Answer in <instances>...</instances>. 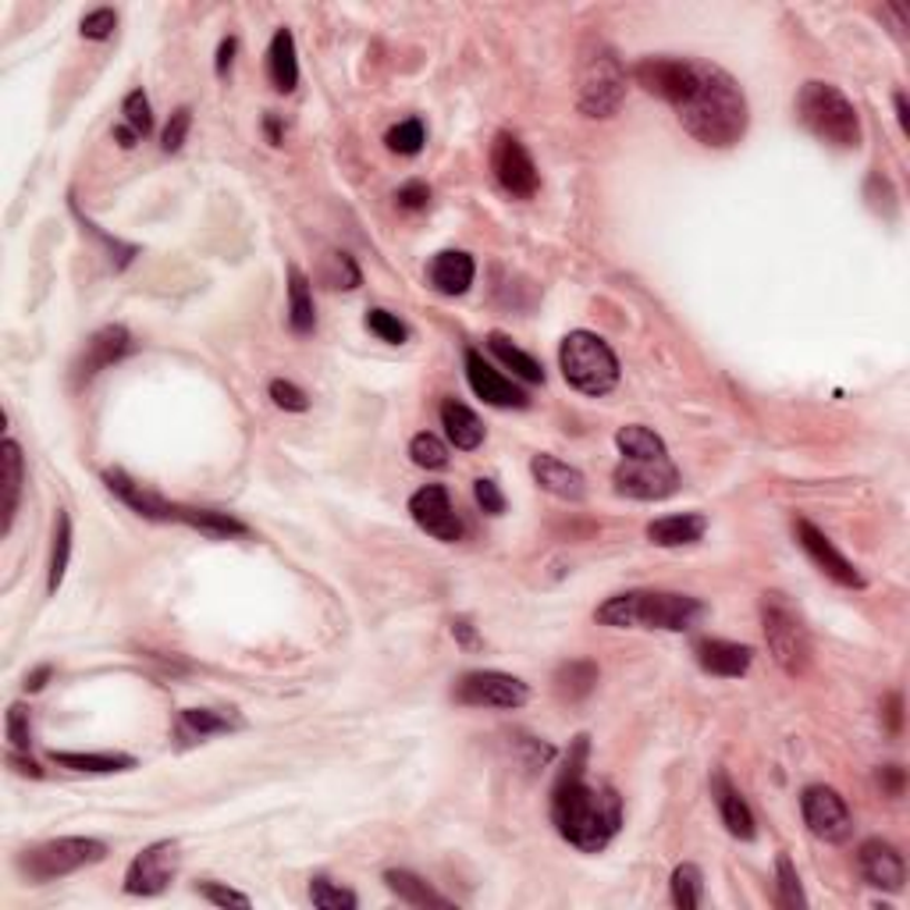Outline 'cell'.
<instances>
[{
	"instance_id": "1",
	"label": "cell",
	"mask_w": 910,
	"mask_h": 910,
	"mask_svg": "<svg viewBox=\"0 0 910 910\" xmlns=\"http://www.w3.org/2000/svg\"><path fill=\"white\" fill-rule=\"evenodd\" d=\"M590 736L580 733L551 786V822L559 835L584 853H601L623 829V796L587 779Z\"/></svg>"
},
{
	"instance_id": "2",
	"label": "cell",
	"mask_w": 910,
	"mask_h": 910,
	"mask_svg": "<svg viewBox=\"0 0 910 910\" xmlns=\"http://www.w3.org/2000/svg\"><path fill=\"white\" fill-rule=\"evenodd\" d=\"M676 115L686 133L712 150H726V146L740 143L751 121L744 89L736 86L726 68L712 61H697V86L676 107Z\"/></svg>"
},
{
	"instance_id": "3",
	"label": "cell",
	"mask_w": 910,
	"mask_h": 910,
	"mask_svg": "<svg viewBox=\"0 0 910 910\" xmlns=\"http://www.w3.org/2000/svg\"><path fill=\"white\" fill-rule=\"evenodd\" d=\"M594 619L611 629H668L683 634L704 619V605L691 594L673 590H626L598 605Z\"/></svg>"
},
{
	"instance_id": "4",
	"label": "cell",
	"mask_w": 910,
	"mask_h": 910,
	"mask_svg": "<svg viewBox=\"0 0 910 910\" xmlns=\"http://www.w3.org/2000/svg\"><path fill=\"white\" fill-rule=\"evenodd\" d=\"M796 118L808 128L814 139H822L835 150H858L864 133H861V115L850 104L843 89L829 82H804L796 92Z\"/></svg>"
},
{
	"instance_id": "5",
	"label": "cell",
	"mask_w": 910,
	"mask_h": 910,
	"mask_svg": "<svg viewBox=\"0 0 910 910\" xmlns=\"http://www.w3.org/2000/svg\"><path fill=\"white\" fill-rule=\"evenodd\" d=\"M559 366L569 388L584 395H608L619 384V360L594 331H569L559 349Z\"/></svg>"
},
{
	"instance_id": "6",
	"label": "cell",
	"mask_w": 910,
	"mask_h": 910,
	"mask_svg": "<svg viewBox=\"0 0 910 910\" xmlns=\"http://www.w3.org/2000/svg\"><path fill=\"white\" fill-rule=\"evenodd\" d=\"M761 626H765V640L775 665L786 676H804L811 665V634L786 594L769 590L761 598Z\"/></svg>"
},
{
	"instance_id": "7",
	"label": "cell",
	"mask_w": 910,
	"mask_h": 910,
	"mask_svg": "<svg viewBox=\"0 0 910 910\" xmlns=\"http://www.w3.org/2000/svg\"><path fill=\"white\" fill-rule=\"evenodd\" d=\"M107 858V843L89 840V835H61V840L40 843L18 853V871L29 875V882H53L76 871L100 864Z\"/></svg>"
},
{
	"instance_id": "8",
	"label": "cell",
	"mask_w": 910,
	"mask_h": 910,
	"mask_svg": "<svg viewBox=\"0 0 910 910\" xmlns=\"http://www.w3.org/2000/svg\"><path fill=\"white\" fill-rule=\"evenodd\" d=\"M626 100V68L616 58V50L605 43H594L580 68V97L577 107L587 118H611L619 115Z\"/></svg>"
},
{
	"instance_id": "9",
	"label": "cell",
	"mask_w": 910,
	"mask_h": 910,
	"mask_svg": "<svg viewBox=\"0 0 910 910\" xmlns=\"http://www.w3.org/2000/svg\"><path fill=\"white\" fill-rule=\"evenodd\" d=\"M452 697L467 708H501V712H516L530 701V686L509 676L498 673V668H477V673L459 676V683L452 686Z\"/></svg>"
},
{
	"instance_id": "10",
	"label": "cell",
	"mask_w": 910,
	"mask_h": 910,
	"mask_svg": "<svg viewBox=\"0 0 910 910\" xmlns=\"http://www.w3.org/2000/svg\"><path fill=\"white\" fill-rule=\"evenodd\" d=\"M634 82L652 97L679 107L697 86V58H640L634 65Z\"/></svg>"
},
{
	"instance_id": "11",
	"label": "cell",
	"mask_w": 910,
	"mask_h": 910,
	"mask_svg": "<svg viewBox=\"0 0 910 910\" xmlns=\"http://www.w3.org/2000/svg\"><path fill=\"white\" fill-rule=\"evenodd\" d=\"M491 172L495 182L516 199H530L541 189V172L530 157V150L512 133H498L491 143Z\"/></svg>"
},
{
	"instance_id": "12",
	"label": "cell",
	"mask_w": 910,
	"mask_h": 910,
	"mask_svg": "<svg viewBox=\"0 0 910 910\" xmlns=\"http://www.w3.org/2000/svg\"><path fill=\"white\" fill-rule=\"evenodd\" d=\"M616 491L637 501H662L668 495L679 491V470L673 467V459H623L616 473Z\"/></svg>"
},
{
	"instance_id": "13",
	"label": "cell",
	"mask_w": 910,
	"mask_h": 910,
	"mask_svg": "<svg viewBox=\"0 0 910 910\" xmlns=\"http://www.w3.org/2000/svg\"><path fill=\"white\" fill-rule=\"evenodd\" d=\"M178 875V843L160 840L136 853L125 871V893L128 897H160Z\"/></svg>"
},
{
	"instance_id": "14",
	"label": "cell",
	"mask_w": 910,
	"mask_h": 910,
	"mask_svg": "<svg viewBox=\"0 0 910 910\" xmlns=\"http://www.w3.org/2000/svg\"><path fill=\"white\" fill-rule=\"evenodd\" d=\"M801 811L811 835L825 843H847L853 835V814L832 786H808L801 793Z\"/></svg>"
},
{
	"instance_id": "15",
	"label": "cell",
	"mask_w": 910,
	"mask_h": 910,
	"mask_svg": "<svg viewBox=\"0 0 910 910\" xmlns=\"http://www.w3.org/2000/svg\"><path fill=\"white\" fill-rule=\"evenodd\" d=\"M128 352H133V334H128L125 324H104L100 331H92L82 356L76 360V366H71V388L89 384L100 370L115 366L118 360L128 356Z\"/></svg>"
},
{
	"instance_id": "16",
	"label": "cell",
	"mask_w": 910,
	"mask_h": 910,
	"mask_svg": "<svg viewBox=\"0 0 910 910\" xmlns=\"http://www.w3.org/2000/svg\"><path fill=\"white\" fill-rule=\"evenodd\" d=\"M793 534H796V545L804 548L808 559L819 566L829 580H835L840 587H850V590H861L864 587V577L858 573V566H853L847 555L835 548L829 537L811 524V519H796L793 524Z\"/></svg>"
},
{
	"instance_id": "17",
	"label": "cell",
	"mask_w": 910,
	"mask_h": 910,
	"mask_svg": "<svg viewBox=\"0 0 910 910\" xmlns=\"http://www.w3.org/2000/svg\"><path fill=\"white\" fill-rule=\"evenodd\" d=\"M410 516H413V524L423 530V534H431L434 541H444V545H456L459 537H462V519L452 506V498L449 491H444L441 485H427L420 488L413 498H410Z\"/></svg>"
},
{
	"instance_id": "18",
	"label": "cell",
	"mask_w": 910,
	"mask_h": 910,
	"mask_svg": "<svg viewBox=\"0 0 910 910\" xmlns=\"http://www.w3.org/2000/svg\"><path fill=\"white\" fill-rule=\"evenodd\" d=\"M467 381L477 392V399H485L488 405H498V410H524V405L530 402L524 388L509 381L501 370H495L477 349H467Z\"/></svg>"
},
{
	"instance_id": "19",
	"label": "cell",
	"mask_w": 910,
	"mask_h": 910,
	"mask_svg": "<svg viewBox=\"0 0 910 910\" xmlns=\"http://www.w3.org/2000/svg\"><path fill=\"white\" fill-rule=\"evenodd\" d=\"M858 868L868 885L885 889V893H900L907 882L903 853L885 840H864L858 850Z\"/></svg>"
},
{
	"instance_id": "20",
	"label": "cell",
	"mask_w": 910,
	"mask_h": 910,
	"mask_svg": "<svg viewBox=\"0 0 910 910\" xmlns=\"http://www.w3.org/2000/svg\"><path fill=\"white\" fill-rule=\"evenodd\" d=\"M694 658L708 676L740 679V676H747V668L754 662V647L722 640V637H697L694 640Z\"/></svg>"
},
{
	"instance_id": "21",
	"label": "cell",
	"mask_w": 910,
	"mask_h": 910,
	"mask_svg": "<svg viewBox=\"0 0 910 910\" xmlns=\"http://www.w3.org/2000/svg\"><path fill=\"white\" fill-rule=\"evenodd\" d=\"M104 485L110 495H118L128 509H136L143 519H160V524H175V501H164L157 491L150 488H143L136 485L133 477H128L125 470H104Z\"/></svg>"
},
{
	"instance_id": "22",
	"label": "cell",
	"mask_w": 910,
	"mask_h": 910,
	"mask_svg": "<svg viewBox=\"0 0 910 910\" xmlns=\"http://www.w3.org/2000/svg\"><path fill=\"white\" fill-rule=\"evenodd\" d=\"M712 796H715V808H718V814H722V825L730 829V835H736V840H744V843H751L754 835H757V822H754V811L747 808V801H744V793H740L730 779H726V772H712Z\"/></svg>"
},
{
	"instance_id": "23",
	"label": "cell",
	"mask_w": 910,
	"mask_h": 910,
	"mask_svg": "<svg viewBox=\"0 0 910 910\" xmlns=\"http://www.w3.org/2000/svg\"><path fill=\"white\" fill-rule=\"evenodd\" d=\"M530 473H534V480H537V485H541L548 495L562 498V501H584V495H587V480H584V473H580L577 467H569V462L548 456V452H541V456H534V459H530Z\"/></svg>"
},
{
	"instance_id": "24",
	"label": "cell",
	"mask_w": 910,
	"mask_h": 910,
	"mask_svg": "<svg viewBox=\"0 0 910 910\" xmlns=\"http://www.w3.org/2000/svg\"><path fill=\"white\" fill-rule=\"evenodd\" d=\"M427 277H431L434 292H441V295H462L473 285L477 264H473V256L462 249H441L431 260V267H427Z\"/></svg>"
},
{
	"instance_id": "25",
	"label": "cell",
	"mask_w": 910,
	"mask_h": 910,
	"mask_svg": "<svg viewBox=\"0 0 910 910\" xmlns=\"http://www.w3.org/2000/svg\"><path fill=\"white\" fill-rule=\"evenodd\" d=\"M708 530V519L701 512H679V516H662L655 524H647V541L658 548H683L694 545Z\"/></svg>"
},
{
	"instance_id": "26",
	"label": "cell",
	"mask_w": 910,
	"mask_h": 910,
	"mask_svg": "<svg viewBox=\"0 0 910 910\" xmlns=\"http://www.w3.org/2000/svg\"><path fill=\"white\" fill-rule=\"evenodd\" d=\"M0 480H4V498H0V512H4V534H11L14 527V512H18V498H22V485H26V462H22V449L8 438L0 444Z\"/></svg>"
},
{
	"instance_id": "27",
	"label": "cell",
	"mask_w": 910,
	"mask_h": 910,
	"mask_svg": "<svg viewBox=\"0 0 910 910\" xmlns=\"http://www.w3.org/2000/svg\"><path fill=\"white\" fill-rule=\"evenodd\" d=\"M441 427L459 452H473V449H480V441H485V423H480V417L470 410V405H462L456 399L441 402Z\"/></svg>"
},
{
	"instance_id": "28",
	"label": "cell",
	"mask_w": 910,
	"mask_h": 910,
	"mask_svg": "<svg viewBox=\"0 0 910 910\" xmlns=\"http://www.w3.org/2000/svg\"><path fill=\"white\" fill-rule=\"evenodd\" d=\"M267 71L277 92H292L300 86V61H295V36L288 29H277L267 50Z\"/></svg>"
},
{
	"instance_id": "29",
	"label": "cell",
	"mask_w": 910,
	"mask_h": 910,
	"mask_svg": "<svg viewBox=\"0 0 910 910\" xmlns=\"http://www.w3.org/2000/svg\"><path fill=\"white\" fill-rule=\"evenodd\" d=\"M555 694H559L562 701L569 704H577L584 697H590V691L598 686V665L587 662V658H573V662H562L559 668H555Z\"/></svg>"
},
{
	"instance_id": "30",
	"label": "cell",
	"mask_w": 910,
	"mask_h": 910,
	"mask_svg": "<svg viewBox=\"0 0 910 910\" xmlns=\"http://www.w3.org/2000/svg\"><path fill=\"white\" fill-rule=\"evenodd\" d=\"M175 524H185L207 537H246L249 527L243 519H235L228 512H217V509H193V506H178L175 509Z\"/></svg>"
},
{
	"instance_id": "31",
	"label": "cell",
	"mask_w": 910,
	"mask_h": 910,
	"mask_svg": "<svg viewBox=\"0 0 910 910\" xmlns=\"http://www.w3.org/2000/svg\"><path fill=\"white\" fill-rule=\"evenodd\" d=\"M288 327L295 334H310L317 327V306H313L310 277L300 267H288Z\"/></svg>"
},
{
	"instance_id": "32",
	"label": "cell",
	"mask_w": 910,
	"mask_h": 910,
	"mask_svg": "<svg viewBox=\"0 0 910 910\" xmlns=\"http://www.w3.org/2000/svg\"><path fill=\"white\" fill-rule=\"evenodd\" d=\"M232 730H238V718L225 715V712H214V708H185L178 715V740H182V744H196V740H203V736L232 733Z\"/></svg>"
},
{
	"instance_id": "33",
	"label": "cell",
	"mask_w": 910,
	"mask_h": 910,
	"mask_svg": "<svg viewBox=\"0 0 910 910\" xmlns=\"http://www.w3.org/2000/svg\"><path fill=\"white\" fill-rule=\"evenodd\" d=\"M53 765L71 769V772H89V775H110V772H128L136 769L133 754H82V751H53Z\"/></svg>"
},
{
	"instance_id": "34",
	"label": "cell",
	"mask_w": 910,
	"mask_h": 910,
	"mask_svg": "<svg viewBox=\"0 0 910 910\" xmlns=\"http://www.w3.org/2000/svg\"><path fill=\"white\" fill-rule=\"evenodd\" d=\"M384 885L410 907H452L449 897H441L438 889H431L420 875H413V871H402V868L384 871Z\"/></svg>"
},
{
	"instance_id": "35",
	"label": "cell",
	"mask_w": 910,
	"mask_h": 910,
	"mask_svg": "<svg viewBox=\"0 0 910 910\" xmlns=\"http://www.w3.org/2000/svg\"><path fill=\"white\" fill-rule=\"evenodd\" d=\"M488 349L495 352V360H498L501 366H509L519 381H527V384H545V366L537 363V360L530 356V352H524L519 345H512L501 331L488 334Z\"/></svg>"
},
{
	"instance_id": "36",
	"label": "cell",
	"mask_w": 910,
	"mask_h": 910,
	"mask_svg": "<svg viewBox=\"0 0 910 910\" xmlns=\"http://www.w3.org/2000/svg\"><path fill=\"white\" fill-rule=\"evenodd\" d=\"M616 444H619L623 459H665L668 456L665 441L652 431V427H644V423L619 427Z\"/></svg>"
},
{
	"instance_id": "37",
	"label": "cell",
	"mask_w": 910,
	"mask_h": 910,
	"mask_svg": "<svg viewBox=\"0 0 910 910\" xmlns=\"http://www.w3.org/2000/svg\"><path fill=\"white\" fill-rule=\"evenodd\" d=\"M68 559H71V516H68L65 509H58V519H53L50 566H47V590H50V594H58V587L65 584Z\"/></svg>"
},
{
	"instance_id": "38",
	"label": "cell",
	"mask_w": 910,
	"mask_h": 910,
	"mask_svg": "<svg viewBox=\"0 0 910 910\" xmlns=\"http://www.w3.org/2000/svg\"><path fill=\"white\" fill-rule=\"evenodd\" d=\"M775 903L783 910L808 907L801 879H796V868H793V861L786 858V853H779V858H775Z\"/></svg>"
},
{
	"instance_id": "39",
	"label": "cell",
	"mask_w": 910,
	"mask_h": 910,
	"mask_svg": "<svg viewBox=\"0 0 910 910\" xmlns=\"http://www.w3.org/2000/svg\"><path fill=\"white\" fill-rule=\"evenodd\" d=\"M704 900V879L697 864H679L673 871V903L679 910H697Z\"/></svg>"
},
{
	"instance_id": "40",
	"label": "cell",
	"mask_w": 910,
	"mask_h": 910,
	"mask_svg": "<svg viewBox=\"0 0 910 910\" xmlns=\"http://www.w3.org/2000/svg\"><path fill=\"white\" fill-rule=\"evenodd\" d=\"M310 900H313V907H321V910H356L360 907V897L352 893V889L334 885L327 875L310 879Z\"/></svg>"
},
{
	"instance_id": "41",
	"label": "cell",
	"mask_w": 910,
	"mask_h": 910,
	"mask_svg": "<svg viewBox=\"0 0 910 910\" xmlns=\"http://www.w3.org/2000/svg\"><path fill=\"white\" fill-rule=\"evenodd\" d=\"M388 150L399 154V157H417L423 150V143H427V133H423V121L420 118H405L399 125L388 128Z\"/></svg>"
},
{
	"instance_id": "42",
	"label": "cell",
	"mask_w": 910,
	"mask_h": 910,
	"mask_svg": "<svg viewBox=\"0 0 910 910\" xmlns=\"http://www.w3.org/2000/svg\"><path fill=\"white\" fill-rule=\"evenodd\" d=\"M410 456L423 470H444V467H449V449L441 444V438L427 434V431L410 441Z\"/></svg>"
},
{
	"instance_id": "43",
	"label": "cell",
	"mask_w": 910,
	"mask_h": 910,
	"mask_svg": "<svg viewBox=\"0 0 910 910\" xmlns=\"http://www.w3.org/2000/svg\"><path fill=\"white\" fill-rule=\"evenodd\" d=\"M121 115H125V125L133 128V133H136L139 139L150 136V128H154V110H150V100H146V92H143V89H133V92H128L125 104H121Z\"/></svg>"
},
{
	"instance_id": "44",
	"label": "cell",
	"mask_w": 910,
	"mask_h": 910,
	"mask_svg": "<svg viewBox=\"0 0 910 910\" xmlns=\"http://www.w3.org/2000/svg\"><path fill=\"white\" fill-rule=\"evenodd\" d=\"M366 327L388 345H402L405 339H410V327H405L395 313H388V310H366Z\"/></svg>"
},
{
	"instance_id": "45",
	"label": "cell",
	"mask_w": 910,
	"mask_h": 910,
	"mask_svg": "<svg viewBox=\"0 0 910 910\" xmlns=\"http://www.w3.org/2000/svg\"><path fill=\"white\" fill-rule=\"evenodd\" d=\"M4 733H8L11 751H29L32 747V718H29L26 704H11V708H8Z\"/></svg>"
},
{
	"instance_id": "46",
	"label": "cell",
	"mask_w": 910,
	"mask_h": 910,
	"mask_svg": "<svg viewBox=\"0 0 910 910\" xmlns=\"http://www.w3.org/2000/svg\"><path fill=\"white\" fill-rule=\"evenodd\" d=\"M189 125H193V110L189 107H178L172 118L164 125V136H160V146L164 154H178L185 146V136H189Z\"/></svg>"
},
{
	"instance_id": "47",
	"label": "cell",
	"mask_w": 910,
	"mask_h": 910,
	"mask_svg": "<svg viewBox=\"0 0 910 910\" xmlns=\"http://www.w3.org/2000/svg\"><path fill=\"white\" fill-rule=\"evenodd\" d=\"M115 29H118L115 8H97L79 22V32L86 36V40H107V36H115Z\"/></svg>"
},
{
	"instance_id": "48",
	"label": "cell",
	"mask_w": 910,
	"mask_h": 910,
	"mask_svg": "<svg viewBox=\"0 0 910 910\" xmlns=\"http://www.w3.org/2000/svg\"><path fill=\"white\" fill-rule=\"evenodd\" d=\"M267 392H271L277 410H288V413H306L310 410L306 392H303V388H295L292 381H271Z\"/></svg>"
},
{
	"instance_id": "49",
	"label": "cell",
	"mask_w": 910,
	"mask_h": 910,
	"mask_svg": "<svg viewBox=\"0 0 910 910\" xmlns=\"http://www.w3.org/2000/svg\"><path fill=\"white\" fill-rule=\"evenodd\" d=\"M196 893H199L203 900L217 903V907H238V910H246V907H249V897H246V893H235V889L217 885V882H199V885H196Z\"/></svg>"
},
{
	"instance_id": "50",
	"label": "cell",
	"mask_w": 910,
	"mask_h": 910,
	"mask_svg": "<svg viewBox=\"0 0 910 910\" xmlns=\"http://www.w3.org/2000/svg\"><path fill=\"white\" fill-rule=\"evenodd\" d=\"M473 498H477V506L485 509L488 516H501V512H506V495H501L498 485H495V480H488V477H480L477 485H473Z\"/></svg>"
},
{
	"instance_id": "51",
	"label": "cell",
	"mask_w": 910,
	"mask_h": 910,
	"mask_svg": "<svg viewBox=\"0 0 910 910\" xmlns=\"http://www.w3.org/2000/svg\"><path fill=\"white\" fill-rule=\"evenodd\" d=\"M395 203H399L402 211H423L427 203H431V189H427V182L413 178V182L399 185V193H395Z\"/></svg>"
},
{
	"instance_id": "52",
	"label": "cell",
	"mask_w": 910,
	"mask_h": 910,
	"mask_svg": "<svg viewBox=\"0 0 910 910\" xmlns=\"http://www.w3.org/2000/svg\"><path fill=\"white\" fill-rule=\"evenodd\" d=\"M879 786L885 796H903V786H907V772L900 765H882L879 769Z\"/></svg>"
},
{
	"instance_id": "53",
	"label": "cell",
	"mask_w": 910,
	"mask_h": 910,
	"mask_svg": "<svg viewBox=\"0 0 910 910\" xmlns=\"http://www.w3.org/2000/svg\"><path fill=\"white\" fill-rule=\"evenodd\" d=\"M882 715H885L889 736H900V730H903V697L900 694H889L882 701Z\"/></svg>"
},
{
	"instance_id": "54",
	"label": "cell",
	"mask_w": 910,
	"mask_h": 910,
	"mask_svg": "<svg viewBox=\"0 0 910 910\" xmlns=\"http://www.w3.org/2000/svg\"><path fill=\"white\" fill-rule=\"evenodd\" d=\"M235 50H238V40L235 36H228V40H221L217 47V76H228V68L235 61Z\"/></svg>"
},
{
	"instance_id": "55",
	"label": "cell",
	"mask_w": 910,
	"mask_h": 910,
	"mask_svg": "<svg viewBox=\"0 0 910 910\" xmlns=\"http://www.w3.org/2000/svg\"><path fill=\"white\" fill-rule=\"evenodd\" d=\"M8 765H11V769H14L18 775H32V779H43V769L36 765L32 757H22V754H18V751H11V754H8Z\"/></svg>"
},
{
	"instance_id": "56",
	"label": "cell",
	"mask_w": 910,
	"mask_h": 910,
	"mask_svg": "<svg viewBox=\"0 0 910 910\" xmlns=\"http://www.w3.org/2000/svg\"><path fill=\"white\" fill-rule=\"evenodd\" d=\"M452 637H456L462 647H477V644H480V640H477V629H473L470 619H452Z\"/></svg>"
},
{
	"instance_id": "57",
	"label": "cell",
	"mask_w": 910,
	"mask_h": 910,
	"mask_svg": "<svg viewBox=\"0 0 910 910\" xmlns=\"http://www.w3.org/2000/svg\"><path fill=\"white\" fill-rule=\"evenodd\" d=\"M50 673H53V668H50V665H40V668H32V673L26 676V683H22V686H26V691H29V694H36V691H43V686H47V679H50Z\"/></svg>"
},
{
	"instance_id": "58",
	"label": "cell",
	"mask_w": 910,
	"mask_h": 910,
	"mask_svg": "<svg viewBox=\"0 0 910 910\" xmlns=\"http://www.w3.org/2000/svg\"><path fill=\"white\" fill-rule=\"evenodd\" d=\"M115 139H118V143L125 146V150H133V146L139 143V136H136V133H133V128H128V125H118V128H115Z\"/></svg>"
},
{
	"instance_id": "59",
	"label": "cell",
	"mask_w": 910,
	"mask_h": 910,
	"mask_svg": "<svg viewBox=\"0 0 910 910\" xmlns=\"http://www.w3.org/2000/svg\"><path fill=\"white\" fill-rule=\"evenodd\" d=\"M264 128H267V139H271L274 146L282 143V121H277L274 115H267V118H264Z\"/></svg>"
},
{
	"instance_id": "60",
	"label": "cell",
	"mask_w": 910,
	"mask_h": 910,
	"mask_svg": "<svg viewBox=\"0 0 910 910\" xmlns=\"http://www.w3.org/2000/svg\"><path fill=\"white\" fill-rule=\"evenodd\" d=\"M893 104H897V118H900V128H903V133H907V128H910V118H907V97H903V92H897V97H893Z\"/></svg>"
}]
</instances>
